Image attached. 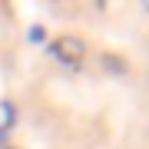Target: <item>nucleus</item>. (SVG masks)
<instances>
[{
	"mask_svg": "<svg viewBox=\"0 0 149 149\" xmlns=\"http://www.w3.org/2000/svg\"><path fill=\"white\" fill-rule=\"evenodd\" d=\"M103 70H113V73H119V63H116V60H113V56H103Z\"/></svg>",
	"mask_w": 149,
	"mask_h": 149,
	"instance_id": "7ed1b4c3",
	"label": "nucleus"
},
{
	"mask_svg": "<svg viewBox=\"0 0 149 149\" xmlns=\"http://www.w3.org/2000/svg\"><path fill=\"white\" fill-rule=\"evenodd\" d=\"M0 149H10V146H0Z\"/></svg>",
	"mask_w": 149,
	"mask_h": 149,
	"instance_id": "39448f33",
	"label": "nucleus"
},
{
	"mask_svg": "<svg viewBox=\"0 0 149 149\" xmlns=\"http://www.w3.org/2000/svg\"><path fill=\"white\" fill-rule=\"evenodd\" d=\"M50 53H53L63 66H76L83 60V43L76 37H56L53 43H50Z\"/></svg>",
	"mask_w": 149,
	"mask_h": 149,
	"instance_id": "f257e3e1",
	"label": "nucleus"
},
{
	"mask_svg": "<svg viewBox=\"0 0 149 149\" xmlns=\"http://www.w3.org/2000/svg\"><path fill=\"white\" fill-rule=\"evenodd\" d=\"M30 40L40 43V40H43V27H33V30H30Z\"/></svg>",
	"mask_w": 149,
	"mask_h": 149,
	"instance_id": "20e7f679",
	"label": "nucleus"
},
{
	"mask_svg": "<svg viewBox=\"0 0 149 149\" xmlns=\"http://www.w3.org/2000/svg\"><path fill=\"white\" fill-rule=\"evenodd\" d=\"M13 119H17V109H13V103H0V133H7V129L13 126Z\"/></svg>",
	"mask_w": 149,
	"mask_h": 149,
	"instance_id": "f03ea898",
	"label": "nucleus"
}]
</instances>
